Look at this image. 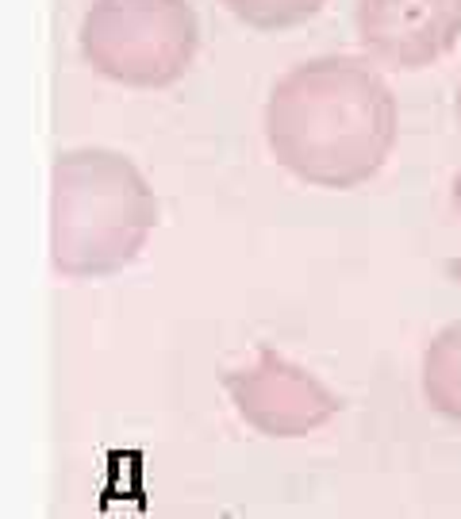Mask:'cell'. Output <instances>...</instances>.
Returning a JSON list of instances; mask_svg holds the SVG:
<instances>
[{
  "label": "cell",
  "instance_id": "6da1fadb",
  "mask_svg": "<svg viewBox=\"0 0 461 519\" xmlns=\"http://www.w3.org/2000/svg\"><path fill=\"white\" fill-rule=\"evenodd\" d=\"M396 97L362 58L327 54L277 77L266 143L281 170L316 189H358L396 147Z\"/></svg>",
  "mask_w": 461,
  "mask_h": 519
},
{
  "label": "cell",
  "instance_id": "7a4b0ae2",
  "mask_svg": "<svg viewBox=\"0 0 461 519\" xmlns=\"http://www.w3.org/2000/svg\"><path fill=\"white\" fill-rule=\"evenodd\" d=\"M158 223L143 170L116 150L58 154L50 173V262L62 277H112L131 266Z\"/></svg>",
  "mask_w": 461,
  "mask_h": 519
},
{
  "label": "cell",
  "instance_id": "3957f363",
  "mask_svg": "<svg viewBox=\"0 0 461 519\" xmlns=\"http://www.w3.org/2000/svg\"><path fill=\"white\" fill-rule=\"evenodd\" d=\"M200 24L189 0H97L81 20V54L127 89H166L193 66Z\"/></svg>",
  "mask_w": 461,
  "mask_h": 519
},
{
  "label": "cell",
  "instance_id": "277c9868",
  "mask_svg": "<svg viewBox=\"0 0 461 519\" xmlns=\"http://www.w3.org/2000/svg\"><path fill=\"white\" fill-rule=\"evenodd\" d=\"M227 396L254 431L269 439H300L339 416L342 400L312 370L262 346L258 358L227 377Z\"/></svg>",
  "mask_w": 461,
  "mask_h": 519
},
{
  "label": "cell",
  "instance_id": "5b68a950",
  "mask_svg": "<svg viewBox=\"0 0 461 519\" xmlns=\"http://www.w3.org/2000/svg\"><path fill=\"white\" fill-rule=\"evenodd\" d=\"M358 39L392 70H427L461 39V0H358Z\"/></svg>",
  "mask_w": 461,
  "mask_h": 519
},
{
  "label": "cell",
  "instance_id": "8992f818",
  "mask_svg": "<svg viewBox=\"0 0 461 519\" xmlns=\"http://www.w3.org/2000/svg\"><path fill=\"white\" fill-rule=\"evenodd\" d=\"M423 396L438 416L461 427V320L446 323L423 350Z\"/></svg>",
  "mask_w": 461,
  "mask_h": 519
},
{
  "label": "cell",
  "instance_id": "52a82bcc",
  "mask_svg": "<svg viewBox=\"0 0 461 519\" xmlns=\"http://www.w3.org/2000/svg\"><path fill=\"white\" fill-rule=\"evenodd\" d=\"M235 20L258 31H285L312 20L327 0H219Z\"/></svg>",
  "mask_w": 461,
  "mask_h": 519
},
{
  "label": "cell",
  "instance_id": "ba28073f",
  "mask_svg": "<svg viewBox=\"0 0 461 519\" xmlns=\"http://www.w3.org/2000/svg\"><path fill=\"white\" fill-rule=\"evenodd\" d=\"M450 200H454V212L461 216V173L454 177V185H450ZM446 273H450V281H454V285H461V254L450 262V266H446Z\"/></svg>",
  "mask_w": 461,
  "mask_h": 519
},
{
  "label": "cell",
  "instance_id": "9c48e42d",
  "mask_svg": "<svg viewBox=\"0 0 461 519\" xmlns=\"http://www.w3.org/2000/svg\"><path fill=\"white\" fill-rule=\"evenodd\" d=\"M454 108H458V120H461V81H458V100H454Z\"/></svg>",
  "mask_w": 461,
  "mask_h": 519
}]
</instances>
